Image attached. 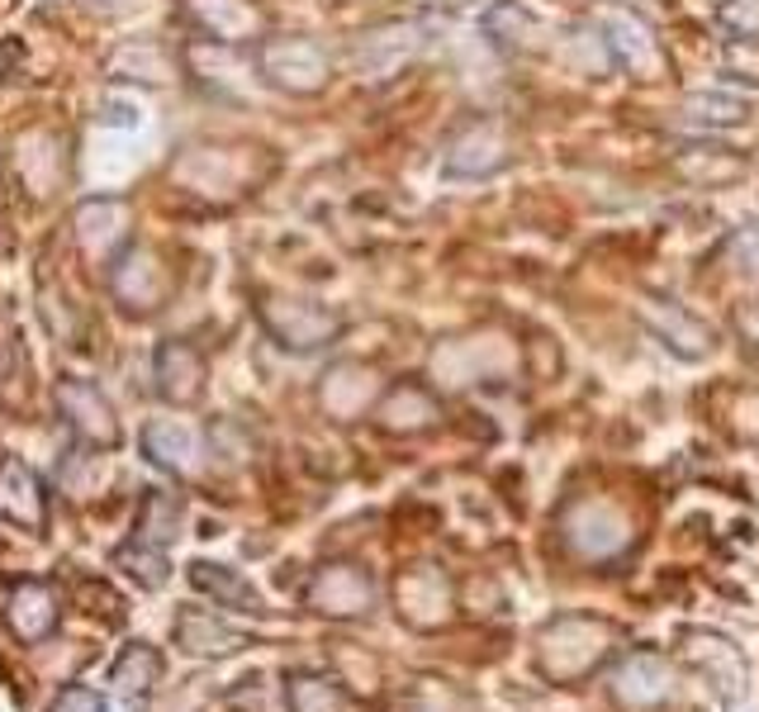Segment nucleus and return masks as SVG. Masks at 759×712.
Masks as SVG:
<instances>
[{"label":"nucleus","instance_id":"nucleus-25","mask_svg":"<svg viewBox=\"0 0 759 712\" xmlns=\"http://www.w3.org/2000/svg\"><path fill=\"white\" fill-rule=\"evenodd\" d=\"M152 266H157V262L148 257V252H133L129 266H119L115 290H119V299H124L129 309H152L157 299H162V280H157Z\"/></svg>","mask_w":759,"mask_h":712},{"label":"nucleus","instance_id":"nucleus-11","mask_svg":"<svg viewBox=\"0 0 759 712\" xmlns=\"http://www.w3.org/2000/svg\"><path fill=\"white\" fill-rule=\"evenodd\" d=\"M0 522L29 536L47 532V489L20 456H0Z\"/></svg>","mask_w":759,"mask_h":712},{"label":"nucleus","instance_id":"nucleus-26","mask_svg":"<svg viewBox=\"0 0 759 712\" xmlns=\"http://www.w3.org/2000/svg\"><path fill=\"white\" fill-rule=\"evenodd\" d=\"M133 532H138L133 542H148V546L177 542V532H181V503L167 499V495H148V499H142V513H138V528Z\"/></svg>","mask_w":759,"mask_h":712},{"label":"nucleus","instance_id":"nucleus-5","mask_svg":"<svg viewBox=\"0 0 759 712\" xmlns=\"http://www.w3.org/2000/svg\"><path fill=\"white\" fill-rule=\"evenodd\" d=\"M598 43H603V53L622 67L627 76H637V82H651L655 72H664V53H660V43L651 34V24L637 20L631 10H598Z\"/></svg>","mask_w":759,"mask_h":712},{"label":"nucleus","instance_id":"nucleus-6","mask_svg":"<svg viewBox=\"0 0 759 712\" xmlns=\"http://www.w3.org/2000/svg\"><path fill=\"white\" fill-rule=\"evenodd\" d=\"M509 157H513V134L503 129L499 119H470L466 129L447 142L441 167H447L451 181H484L509 167Z\"/></svg>","mask_w":759,"mask_h":712},{"label":"nucleus","instance_id":"nucleus-30","mask_svg":"<svg viewBox=\"0 0 759 712\" xmlns=\"http://www.w3.org/2000/svg\"><path fill=\"white\" fill-rule=\"evenodd\" d=\"M726 72L759 86V39H736L731 47H726Z\"/></svg>","mask_w":759,"mask_h":712},{"label":"nucleus","instance_id":"nucleus-22","mask_svg":"<svg viewBox=\"0 0 759 712\" xmlns=\"http://www.w3.org/2000/svg\"><path fill=\"white\" fill-rule=\"evenodd\" d=\"M319 404L328 408L332 418H356V414H366V408H375L380 390H375L371 366H338V371H328L323 390H319Z\"/></svg>","mask_w":759,"mask_h":712},{"label":"nucleus","instance_id":"nucleus-12","mask_svg":"<svg viewBox=\"0 0 759 712\" xmlns=\"http://www.w3.org/2000/svg\"><path fill=\"white\" fill-rule=\"evenodd\" d=\"M394 604H399V617L408 627H441L451 617V580L437 565H408L394 580Z\"/></svg>","mask_w":759,"mask_h":712},{"label":"nucleus","instance_id":"nucleus-27","mask_svg":"<svg viewBox=\"0 0 759 712\" xmlns=\"http://www.w3.org/2000/svg\"><path fill=\"white\" fill-rule=\"evenodd\" d=\"M115 565L129 570V575L142 584V589H162V584L171 580V565L162 556V546H148V542H129L115 551Z\"/></svg>","mask_w":759,"mask_h":712},{"label":"nucleus","instance_id":"nucleus-13","mask_svg":"<svg viewBox=\"0 0 759 712\" xmlns=\"http://www.w3.org/2000/svg\"><path fill=\"white\" fill-rule=\"evenodd\" d=\"M185 20L214 43H252L266 39V14L252 0H181Z\"/></svg>","mask_w":759,"mask_h":712},{"label":"nucleus","instance_id":"nucleus-10","mask_svg":"<svg viewBox=\"0 0 759 712\" xmlns=\"http://www.w3.org/2000/svg\"><path fill=\"white\" fill-rule=\"evenodd\" d=\"M6 627L14 631V641H24V646L53 641L57 627H62V608H57L53 584H43V580H14L10 594H6Z\"/></svg>","mask_w":759,"mask_h":712},{"label":"nucleus","instance_id":"nucleus-32","mask_svg":"<svg viewBox=\"0 0 759 712\" xmlns=\"http://www.w3.org/2000/svg\"><path fill=\"white\" fill-rule=\"evenodd\" d=\"M105 712H138V708H124V703H115V708H105Z\"/></svg>","mask_w":759,"mask_h":712},{"label":"nucleus","instance_id":"nucleus-20","mask_svg":"<svg viewBox=\"0 0 759 712\" xmlns=\"http://www.w3.org/2000/svg\"><path fill=\"white\" fill-rule=\"evenodd\" d=\"M142 451L167 475H195L204 461V442L185 423H148L142 427Z\"/></svg>","mask_w":759,"mask_h":712},{"label":"nucleus","instance_id":"nucleus-17","mask_svg":"<svg viewBox=\"0 0 759 712\" xmlns=\"http://www.w3.org/2000/svg\"><path fill=\"white\" fill-rule=\"evenodd\" d=\"M157 375V394L167 404H195L204 394V357L190 342H162L152 361Z\"/></svg>","mask_w":759,"mask_h":712},{"label":"nucleus","instance_id":"nucleus-29","mask_svg":"<svg viewBox=\"0 0 759 712\" xmlns=\"http://www.w3.org/2000/svg\"><path fill=\"white\" fill-rule=\"evenodd\" d=\"M688 119H698V124H746L750 115V105L746 100H736V95H688Z\"/></svg>","mask_w":759,"mask_h":712},{"label":"nucleus","instance_id":"nucleus-3","mask_svg":"<svg viewBox=\"0 0 759 712\" xmlns=\"http://www.w3.org/2000/svg\"><path fill=\"white\" fill-rule=\"evenodd\" d=\"M261 323L285 352H323V347L342 332V314L313 305V299L276 295L261 305Z\"/></svg>","mask_w":759,"mask_h":712},{"label":"nucleus","instance_id":"nucleus-8","mask_svg":"<svg viewBox=\"0 0 759 712\" xmlns=\"http://www.w3.org/2000/svg\"><path fill=\"white\" fill-rule=\"evenodd\" d=\"M432 371L451 385H489V380L513 371V347L509 338H461L437 347Z\"/></svg>","mask_w":759,"mask_h":712},{"label":"nucleus","instance_id":"nucleus-4","mask_svg":"<svg viewBox=\"0 0 759 712\" xmlns=\"http://www.w3.org/2000/svg\"><path fill=\"white\" fill-rule=\"evenodd\" d=\"M257 62H261V76H266V82L280 86V91H290V95H313V91H323L328 76H332L328 47L313 43V39H266Z\"/></svg>","mask_w":759,"mask_h":712},{"label":"nucleus","instance_id":"nucleus-21","mask_svg":"<svg viewBox=\"0 0 759 712\" xmlns=\"http://www.w3.org/2000/svg\"><path fill=\"white\" fill-rule=\"evenodd\" d=\"M484 34L499 53L522 57V53H536V47H542L546 29L527 6H517V0H499L494 10H484Z\"/></svg>","mask_w":759,"mask_h":712},{"label":"nucleus","instance_id":"nucleus-15","mask_svg":"<svg viewBox=\"0 0 759 712\" xmlns=\"http://www.w3.org/2000/svg\"><path fill=\"white\" fill-rule=\"evenodd\" d=\"M670 689H674L670 660L651 656V651L627 656L612 674V693H617V703H627V708H655V703L670 699Z\"/></svg>","mask_w":759,"mask_h":712},{"label":"nucleus","instance_id":"nucleus-2","mask_svg":"<svg viewBox=\"0 0 759 712\" xmlns=\"http://www.w3.org/2000/svg\"><path fill=\"white\" fill-rule=\"evenodd\" d=\"M560 532L569 551L589 565H608L617 561L622 551H631L637 532H631V518L617 509V503H603V499H584V503H569L565 518H560Z\"/></svg>","mask_w":759,"mask_h":712},{"label":"nucleus","instance_id":"nucleus-1","mask_svg":"<svg viewBox=\"0 0 759 712\" xmlns=\"http://www.w3.org/2000/svg\"><path fill=\"white\" fill-rule=\"evenodd\" d=\"M622 631H617L608 617H594V613H569V617H556L542 637H536V665L550 684H575V679L594 674L603 665Z\"/></svg>","mask_w":759,"mask_h":712},{"label":"nucleus","instance_id":"nucleus-31","mask_svg":"<svg viewBox=\"0 0 759 712\" xmlns=\"http://www.w3.org/2000/svg\"><path fill=\"white\" fill-rule=\"evenodd\" d=\"M47 712H105V699L95 689H86V684H67Z\"/></svg>","mask_w":759,"mask_h":712},{"label":"nucleus","instance_id":"nucleus-28","mask_svg":"<svg viewBox=\"0 0 759 712\" xmlns=\"http://www.w3.org/2000/svg\"><path fill=\"white\" fill-rule=\"evenodd\" d=\"M285 703L290 712H342V689L319 674H295L285 684Z\"/></svg>","mask_w":759,"mask_h":712},{"label":"nucleus","instance_id":"nucleus-7","mask_svg":"<svg viewBox=\"0 0 759 712\" xmlns=\"http://www.w3.org/2000/svg\"><path fill=\"white\" fill-rule=\"evenodd\" d=\"M304 604L323 617H366L375 608V580L352 561H328L309 575Z\"/></svg>","mask_w":759,"mask_h":712},{"label":"nucleus","instance_id":"nucleus-19","mask_svg":"<svg viewBox=\"0 0 759 712\" xmlns=\"http://www.w3.org/2000/svg\"><path fill=\"white\" fill-rule=\"evenodd\" d=\"M177 646L185 656H200V660H224V656L247 651L252 637L228 627L224 617H214V613H181L177 617Z\"/></svg>","mask_w":759,"mask_h":712},{"label":"nucleus","instance_id":"nucleus-18","mask_svg":"<svg viewBox=\"0 0 759 712\" xmlns=\"http://www.w3.org/2000/svg\"><path fill=\"white\" fill-rule=\"evenodd\" d=\"M641 319H645V328H651L674 357H688V361L698 357V361H703V357L712 352V332H707L698 319H693L688 309L670 305V299H645V305H641Z\"/></svg>","mask_w":759,"mask_h":712},{"label":"nucleus","instance_id":"nucleus-24","mask_svg":"<svg viewBox=\"0 0 759 712\" xmlns=\"http://www.w3.org/2000/svg\"><path fill=\"white\" fill-rule=\"evenodd\" d=\"M157 679H162V651L148 641H129L109 665V684H115L124 699H142Z\"/></svg>","mask_w":759,"mask_h":712},{"label":"nucleus","instance_id":"nucleus-23","mask_svg":"<svg viewBox=\"0 0 759 712\" xmlns=\"http://www.w3.org/2000/svg\"><path fill=\"white\" fill-rule=\"evenodd\" d=\"M190 584H195L200 594L218 598V604L237 608V613H266V608H261V594L252 589V580H247V575H237V570H228V565L195 561V565H190Z\"/></svg>","mask_w":759,"mask_h":712},{"label":"nucleus","instance_id":"nucleus-16","mask_svg":"<svg viewBox=\"0 0 759 712\" xmlns=\"http://www.w3.org/2000/svg\"><path fill=\"white\" fill-rule=\"evenodd\" d=\"M423 34H427L423 24L375 29V34H366V39H361V47H356V67L366 72V82H385V76H394L423 47Z\"/></svg>","mask_w":759,"mask_h":712},{"label":"nucleus","instance_id":"nucleus-9","mask_svg":"<svg viewBox=\"0 0 759 712\" xmlns=\"http://www.w3.org/2000/svg\"><path fill=\"white\" fill-rule=\"evenodd\" d=\"M57 408L67 427L76 433V442H86L90 451H115L119 447V418L109 400L100 390L90 385V380H62L57 385Z\"/></svg>","mask_w":759,"mask_h":712},{"label":"nucleus","instance_id":"nucleus-14","mask_svg":"<svg viewBox=\"0 0 759 712\" xmlns=\"http://www.w3.org/2000/svg\"><path fill=\"white\" fill-rule=\"evenodd\" d=\"M375 423L385 427V433L414 437V433H427V427L441 423V404L423 380H394L375 404Z\"/></svg>","mask_w":759,"mask_h":712}]
</instances>
